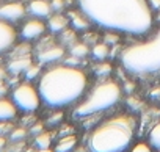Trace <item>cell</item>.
<instances>
[{"label": "cell", "instance_id": "31", "mask_svg": "<svg viewBox=\"0 0 160 152\" xmlns=\"http://www.w3.org/2000/svg\"><path fill=\"white\" fill-rule=\"evenodd\" d=\"M5 146H7V140H5V136H0V152L5 149Z\"/></svg>", "mask_w": 160, "mask_h": 152}, {"label": "cell", "instance_id": "6", "mask_svg": "<svg viewBox=\"0 0 160 152\" xmlns=\"http://www.w3.org/2000/svg\"><path fill=\"white\" fill-rule=\"evenodd\" d=\"M39 93L28 83H21L13 91V102L16 107L25 113H33L39 107Z\"/></svg>", "mask_w": 160, "mask_h": 152}, {"label": "cell", "instance_id": "32", "mask_svg": "<svg viewBox=\"0 0 160 152\" xmlns=\"http://www.w3.org/2000/svg\"><path fill=\"white\" fill-rule=\"evenodd\" d=\"M151 5L154 8H160V0H151Z\"/></svg>", "mask_w": 160, "mask_h": 152}, {"label": "cell", "instance_id": "4", "mask_svg": "<svg viewBox=\"0 0 160 152\" xmlns=\"http://www.w3.org/2000/svg\"><path fill=\"white\" fill-rule=\"evenodd\" d=\"M121 61L127 71L138 75L160 71V30L151 41L127 47L121 53Z\"/></svg>", "mask_w": 160, "mask_h": 152}, {"label": "cell", "instance_id": "10", "mask_svg": "<svg viewBox=\"0 0 160 152\" xmlns=\"http://www.w3.org/2000/svg\"><path fill=\"white\" fill-rule=\"evenodd\" d=\"M64 55V50L63 47L60 46H50V47H46L42 50H39L38 53V60L39 63H53V61H58L60 58H63Z\"/></svg>", "mask_w": 160, "mask_h": 152}, {"label": "cell", "instance_id": "26", "mask_svg": "<svg viewBox=\"0 0 160 152\" xmlns=\"http://www.w3.org/2000/svg\"><path fill=\"white\" fill-rule=\"evenodd\" d=\"M61 119H63V113H55L52 118L47 119V125H55V124H58Z\"/></svg>", "mask_w": 160, "mask_h": 152}, {"label": "cell", "instance_id": "3", "mask_svg": "<svg viewBox=\"0 0 160 152\" xmlns=\"http://www.w3.org/2000/svg\"><path fill=\"white\" fill-rule=\"evenodd\" d=\"M135 122L129 116H118L101 124L88 140L91 152H124L133 138Z\"/></svg>", "mask_w": 160, "mask_h": 152}, {"label": "cell", "instance_id": "15", "mask_svg": "<svg viewBox=\"0 0 160 152\" xmlns=\"http://www.w3.org/2000/svg\"><path fill=\"white\" fill-rule=\"evenodd\" d=\"M66 25H68V19H66L64 16H60V14L52 16L50 21H49V28H50L52 32H55V33L63 32V30L66 28Z\"/></svg>", "mask_w": 160, "mask_h": 152}, {"label": "cell", "instance_id": "17", "mask_svg": "<svg viewBox=\"0 0 160 152\" xmlns=\"http://www.w3.org/2000/svg\"><path fill=\"white\" fill-rule=\"evenodd\" d=\"M149 140H151V146H154L155 149L160 150V122L154 125V129L149 133Z\"/></svg>", "mask_w": 160, "mask_h": 152}, {"label": "cell", "instance_id": "28", "mask_svg": "<svg viewBox=\"0 0 160 152\" xmlns=\"http://www.w3.org/2000/svg\"><path fill=\"white\" fill-rule=\"evenodd\" d=\"M30 132H32L33 135H39V133L42 132V124H36V125H33V127L30 129Z\"/></svg>", "mask_w": 160, "mask_h": 152}, {"label": "cell", "instance_id": "14", "mask_svg": "<svg viewBox=\"0 0 160 152\" xmlns=\"http://www.w3.org/2000/svg\"><path fill=\"white\" fill-rule=\"evenodd\" d=\"M77 144V138L74 135H69V136H64L58 141L57 147H55V152H71Z\"/></svg>", "mask_w": 160, "mask_h": 152}, {"label": "cell", "instance_id": "18", "mask_svg": "<svg viewBox=\"0 0 160 152\" xmlns=\"http://www.w3.org/2000/svg\"><path fill=\"white\" fill-rule=\"evenodd\" d=\"M93 55H94V58H98V60H104V58L108 55V47H107L105 44H96V46L93 47Z\"/></svg>", "mask_w": 160, "mask_h": 152}, {"label": "cell", "instance_id": "9", "mask_svg": "<svg viewBox=\"0 0 160 152\" xmlns=\"http://www.w3.org/2000/svg\"><path fill=\"white\" fill-rule=\"evenodd\" d=\"M46 32V25L38 21V19H32V21H27L21 30V35L24 39L30 41V39H38L41 35H44Z\"/></svg>", "mask_w": 160, "mask_h": 152}, {"label": "cell", "instance_id": "27", "mask_svg": "<svg viewBox=\"0 0 160 152\" xmlns=\"http://www.w3.org/2000/svg\"><path fill=\"white\" fill-rule=\"evenodd\" d=\"M130 152H151V147H149L148 144H144V143H140V144H137Z\"/></svg>", "mask_w": 160, "mask_h": 152}, {"label": "cell", "instance_id": "25", "mask_svg": "<svg viewBox=\"0 0 160 152\" xmlns=\"http://www.w3.org/2000/svg\"><path fill=\"white\" fill-rule=\"evenodd\" d=\"M39 74V66H30L27 71H25V77L28 79V80H32V79H35L36 77V75Z\"/></svg>", "mask_w": 160, "mask_h": 152}, {"label": "cell", "instance_id": "20", "mask_svg": "<svg viewBox=\"0 0 160 152\" xmlns=\"http://www.w3.org/2000/svg\"><path fill=\"white\" fill-rule=\"evenodd\" d=\"M71 19H72V25H74L75 28H87V27H88V22L85 21V17L78 16L77 13L71 14Z\"/></svg>", "mask_w": 160, "mask_h": 152}, {"label": "cell", "instance_id": "29", "mask_svg": "<svg viewBox=\"0 0 160 152\" xmlns=\"http://www.w3.org/2000/svg\"><path fill=\"white\" fill-rule=\"evenodd\" d=\"M8 93V85H5V82L0 83V97H5Z\"/></svg>", "mask_w": 160, "mask_h": 152}, {"label": "cell", "instance_id": "8", "mask_svg": "<svg viewBox=\"0 0 160 152\" xmlns=\"http://www.w3.org/2000/svg\"><path fill=\"white\" fill-rule=\"evenodd\" d=\"M25 14V7L19 2H8L0 5V19L7 21V22H16L22 19Z\"/></svg>", "mask_w": 160, "mask_h": 152}, {"label": "cell", "instance_id": "23", "mask_svg": "<svg viewBox=\"0 0 160 152\" xmlns=\"http://www.w3.org/2000/svg\"><path fill=\"white\" fill-rule=\"evenodd\" d=\"M13 129H14V127H13L11 122H8V121H0V136L10 135Z\"/></svg>", "mask_w": 160, "mask_h": 152}, {"label": "cell", "instance_id": "7", "mask_svg": "<svg viewBox=\"0 0 160 152\" xmlns=\"http://www.w3.org/2000/svg\"><path fill=\"white\" fill-rule=\"evenodd\" d=\"M16 39H18L16 28L10 22L0 19V55L10 52L13 49Z\"/></svg>", "mask_w": 160, "mask_h": 152}, {"label": "cell", "instance_id": "12", "mask_svg": "<svg viewBox=\"0 0 160 152\" xmlns=\"http://www.w3.org/2000/svg\"><path fill=\"white\" fill-rule=\"evenodd\" d=\"M28 11L35 17H47L52 11V5L47 3L46 0H32L28 5Z\"/></svg>", "mask_w": 160, "mask_h": 152}, {"label": "cell", "instance_id": "24", "mask_svg": "<svg viewBox=\"0 0 160 152\" xmlns=\"http://www.w3.org/2000/svg\"><path fill=\"white\" fill-rule=\"evenodd\" d=\"M110 71H112V66L107 64V63H101V64H98V66L94 67L96 75H107Z\"/></svg>", "mask_w": 160, "mask_h": 152}, {"label": "cell", "instance_id": "22", "mask_svg": "<svg viewBox=\"0 0 160 152\" xmlns=\"http://www.w3.org/2000/svg\"><path fill=\"white\" fill-rule=\"evenodd\" d=\"M25 135H27V130L25 129H13L11 133H10V138L13 141H21V140L25 138Z\"/></svg>", "mask_w": 160, "mask_h": 152}, {"label": "cell", "instance_id": "13", "mask_svg": "<svg viewBox=\"0 0 160 152\" xmlns=\"http://www.w3.org/2000/svg\"><path fill=\"white\" fill-rule=\"evenodd\" d=\"M18 113V107L14 102L0 97V121H11L16 118Z\"/></svg>", "mask_w": 160, "mask_h": 152}, {"label": "cell", "instance_id": "2", "mask_svg": "<svg viewBox=\"0 0 160 152\" xmlns=\"http://www.w3.org/2000/svg\"><path fill=\"white\" fill-rule=\"evenodd\" d=\"M85 88V74L68 64L49 69L39 80L38 93L47 107H64L77 101Z\"/></svg>", "mask_w": 160, "mask_h": 152}, {"label": "cell", "instance_id": "11", "mask_svg": "<svg viewBox=\"0 0 160 152\" xmlns=\"http://www.w3.org/2000/svg\"><path fill=\"white\" fill-rule=\"evenodd\" d=\"M32 66V58L30 55H24V56H13L10 61H8V66L7 69L10 71V74H21V72H25L28 67Z\"/></svg>", "mask_w": 160, "mask_h": 152}, {"label": "cell", "instance_id": "19", "mask_svg": "<svg viewBox=\"0 0 160 152\" xmlns=\"http://www.w3.org/2000/svg\"><path fill=\"white\" fill-rule=\"evenodd\" d=\"M71 53H72V56L82 58L88 53V47L85 44H74V46H71Z\"/></svg>", "mask_w": 160, "mask_h": 152}, {"label": "cell", "instance_id": "16", "mask_svg": "<svg viewBox=\"0 0 160 152\" xmlns=\"http://www.w3.org/2000/svg\"><path fill=\"white\" fill-rule=\"evenodd\" d=\"M35 144H36L39 149H49V146H50V135L46 133V132H41L39 135H36Z\"/></svg>", "mask_w": 160, "mask_h": 152}, {"label": "cell", "instance_id": "30", "mask_svg": "<svg viewBox=\"0 0 160 152\" xmlns=\"http://www.w3.org/2000/svg\"><path fill=\"white\" fill-rule=\"evenodd\" d=\"M7 74H8V72H7V69L0 66V83L5 82V79H7Z\"/></svg>", "mask_w": 160, "mask_h": 152}, {"label": "cell", "instance_id": "5", "mask_svg": "<svg viewBox=\"0 0 160 152\" xmlns=\"http://www.w3.org/2000/svg\"><path fill=\"white\" fill-rule=\"evenodd\" d=\"M119 97H121V88L115 82H104L91 91V94L85 102H82L75 108L74 115L77 118L93 116L96 113H101L113 107L119 101Z\"/></svg>", "mask_w": 160, "mask_h": 152}, {"label": "cell", "instance_id": "1", "mask_svg": "<svg viewBox=\"0 0 160 152\" xmlns=\"http://www.w3.org/2000/svg\"><path fill=\"white\" fill-rule=\"evenodd\" d=\"M83 16L115 32L143 35L152 25L148 0H78Z\"/></svg>", "mask_w": 160, "mask_h": 152}, {"label": "cell", "instance_id": "34", "mask_svg": "<svg viewBox=\"0 0 160 152\" xmlns=\"http://www.w3.org/2000/svg\"><path fill=\"white\" fill-rule=\"evenodd\" d=\"M38 152H53V150H50V149H39Z\"/></svg>", "mask_w": 160, "mask_h": 152}, {"label": "cell", "instance_id": "21", "mask_svg": "<svg viewBox=\"0 0 160 152\" xmlns=\"http://www.w3.org/2000/svg\"><path fill=\"white\" fill-rule=\"evenodd\" d=\"M30 52V46L28 44H22V46H18V49H14L11 52V58L13 56H24V55H28Z\"/></svg>", "mask_w": 160, "mask_h": 152}, {"label": "cell", "instance_id": "33", "mask_svg": "<svg viewBox=\"0 0 160 152\" xmlns=\"http://www.w3.org/2000/svg\"><path fill=\"white\" fill-rule=\"evenodd\" d=\"M61 5H63V3H61V0H55V3H53L55 8H61Z\"/></svg>", "mask_w": 160, "mask_h": 152}]
</instances>
